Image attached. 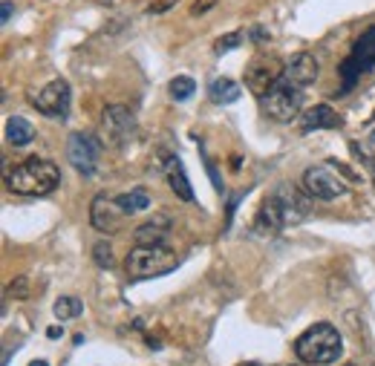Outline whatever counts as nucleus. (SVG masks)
I'll return each mask as SVG.
<instances>
[{"mask_svg":"<svg viewBox=\"0 0 375 366\" xmlns=\"http://www.w3.org/2000/svg\"><path fill=\"white\" fill-rule=\"evenodd\" d=\"M309 211H312V202H309L306 193H300L295 185H286L283 182V185H277L269 193V197H266L254 228L257 231H266V234L269 231H283V228L300 225L303 219L309 216Z\"/></svg>","mask_w":375,"mask_h":366,"instance_id":"obj_1","label":"nucleus"},{"mask_svg":"<svg viewBox=\"0 0 375 366\" xmlns=\"http://www.w3.org/2000/svg\"><path fill=\"white\" fill-rule=\"evenodd\" d=\"M61 185V170L50 159L29 156L6 174V188L17 197H46Z\"/></svg>","mask_w":375,"mask_h":366,"instance_id":"obj_2","label":"nucleus"},{"mask_svg":"<svg viewBox=\"0 0 375 366\" xmlns=\"http://www.w3.org/2000/svg\"><path fill=\"white\" fill-rule=\"evenodd\" d=\"M295 355L306 366H330L344 355V337L332 323H315L295 340Z\"/></svg>","mask_w":375,"mask_h":366,"instance_id":"obj_3","label":"nucleus"},{"mask_svg":"<svg viewBox=\"0 0 375 366\" xmlns=\"http://www.w3.org/2000/svg\"><path fill=\"white\" fill-rule=\"evenodd\" d=\"M176 265H179V257L174 251H168L165 246H136L125 260L130 280L165 277V274L176 272Z\"/></svg>","mask_w":375,"mask_h":366,"instance_id":"obj_4","label":"nucleus"},{"mask_svg":"<svg viewBox=\"0 0 375 366\" xmlns=\"http://www.w3.org/2000/svg\"><path fill=\"white\" fill-rule=\"evenodd\" d=\"M300 107H303V90L289 84L286 78H280L266 95H263V110L271 121L277 125H289L292 118L300 115Z\"/></svg>","mask_w":375,"mask_h":366,"instance_id":"obj_5","label":"nucleus"},{"mask_svg":"<svg viewBox=\"0 0 375 366\" xmlns=\"http://www.w3.org/2000/svg\"><path fill=\"white\" fill-rule=\"evenodd\" d=\"M303 188H306V193L312 199H320V202H332V199L344 197V193L349 190L344 174L332 162L309 167L306 174H303Z\"/></svg>","mask_w":375,"mask_h":366,"instance_id":"obj_6","label":"nucleus"},{"mask_svg":"<svg viewBox=\"0 0 375 366\" xmlns=\"http://www.w3.org/2000/svg\"><path fill=\"white\" fill-rule=\"evenodd\" d=\"M32 107L46 118H61L64 121L69 115V107H73V90H69V84L64 78H55L35 95Z\"/></svg>","mask_w":375,"mask_h":366,"instance_id":"obj_7","label":"nucleus"},{"mask_svg":"<svg viewBox=\"0 0 375 366\" xmlns=\"http://www.w3.org/2000/svg\"><path fill=\"white\" fill-rule=\"evenodd\" d=\"M133 130H136V118H133V113L127 107H122V104L104 107V115H101V139H104V144L125 148V144L133 139Z\"/></svg>","mask_w":375,"mask_h":366,"instance_id":"obj_8","label":"nucleus"},{"mask_svg":"<svg viewBox=\"0 0 375 366\" xmlns=\"http://www.w3.org/2000/svg\"><path fill=\"white\" fill-rule=\"evenodd\" d=\"M99 153H101V141L92 133H73V136H69V141H66V159L84 176L96 174Z\"/></svg>","mask_w":375,"mask_h":366,"instance_id":"obj_9","label":"nucleus"},{"mask_svg":"<svg viewBox=\"0 0 375 366\" xmlns=\"http://www.w3.org/2000/svg\"><path fill=\"white\" fill-rule=\"evenodd\" d=\"M283 66L286 64H280L277 58H269V55H260L251 66H248V72H246V87L254 92V95H263L283 78Z\"/></svg>","mask_w":375,"mask_h":366,"instance_id":"obj_10","label":"nucleus"},{"mask_svg":"<svg viewBox=\"0 0 375 366\" xmlns=\"http://www.w3.org/2000/svg\"><path fill=\"white\" fill-rule=\"evenodd\" d=\"M125 216H127V213L122 211L119 199H115V197H107V193H99V197L92 199V205H90V223H92V228L101 231V234L119 231L122 223H125Z\"/></svg>","mask_w":375,"mask_h":366,"instance_id":"obj_11","label":"nucleus"},{"mask_svg":"<svg viewBox=\"0 0 375 366\" xmlns=\"http://www.w3.org/2000/svg\"><path fill=\"white\" fill-rule=\"evenodd\" d=\"M318 72H320V64H318V58L312 52H297V55H292L286 61L283 78L289 84L300 87V90H306V87H312L318 81Z\"/></svg>","mask_w":375,"mask_h":366,"instance_id":"obj_12","label":"nucleus"},{"mask_svg":"<svg viewBox=\"0 0 375 366\" xmlns=\"http://www.w3.org/2000/svg\"><path fill=\"white\" fill-rule=\"evenodd\" d=\"M159 170L165 174L171 190L176 193L182 202H194V188H191V182H188V176H185V167H182V159L179 156L165 153V164H162Z\"/></svg>","mask_w":375,"mask_h":366,"instance_id":"obj_13","label":"nucleus"},{"mask_svg":"<svg viewBox=\"0 0 375 366\" xmlns=\"http://www.w3.org/2000/svg\"><path fill=\"white\" fill-rule=\"evenodd\" d=\"M168 234H171V216L156 213L153 219H148L145 225H139L133 231V239L136 246H162L168 239Z\"/></svg>","mask_w":375,"mask_h":366,"instance_id":"obj_14","label":"nucleus"},{"mask_svg":"<svg viewBox=\"0 0 375 366\" xmlns=\"http://www.w3.org/2000/svg\"><path fill=\"white\" fill-rule=\"evenodd\" d=\"M341 127V115L330 107V104H318L312 110L303 113L300 118V130L303 133H312V130H335Z\"/></svg>","mask_w":375,"mask_h":366,"instance_id":"obj_15","label":"nucleus"},{"mask_svg":"<svg viewBox=\"0 0 375 366\" xmlns=\"http://www.w3.org/2000/svg\"><path fill=\"white\" fill-rule=\"evenodd\" d=\"M353 61H355L364 72L375 69V27H367V29L361 32V38L355 41V46H353Z\"/></svg>","mask_w":375,"mask_h":366,"instance_id":"obj_16","label":"nucleus"},{"mask_svg":"<svg viewBox=\"0 0 375 366\" xmlns=\"http://www.w3.org/2000/svg\"><path fill=\"white\" fill-rule=\"evenodd\" d=\"M208 95H211V101L214 104H234L243 95V87L234 81V78H214L208 84Z\"/></svg>","mask_w":375,"mask_h":366,"instance_id":"obj_17","label":"nucleus"},{"mask_svg":"<svg viewBox=\"0 0 375 366\" xmlns=\"http://www.w3.org/2000/svg\"><path fill=\"white\" fill-rule=\"evenodd\" d=\"M32 139H35V127L23 115H12L6 121V141L12 144V148H27Z\"/></svg>","mask_w":375,"mask_h":366,"instance_id":"obj_18","label":"nucleus"},{"mask_svg":"<svg viewBox=\"0 0 375 366\" xmlns=\"http://www.w3.org/2000/svg\"><path fill=\"white\" fill-rule=\"evenodd\" d=\"M119 205H122V211L127 213V216H133V213H139V211H148L150 208V197H148V190L145 188H133L130 193H119Z\"/></svg>","mask_w":375,"mask_h":366,"instance_id":"obj_19","label":"nucleus"},{"mask_svg":"<svg viewBox=\"0 0 375 366\" xmlns=\"http://www.w3.org/2000/svg\"><path fill=\"white\" fill-rule=\"evenodd\" d=\"M52 311H55L58 321H73V317H78L84 311V303L78 297H58Z\"/></svg>","mask_w":375,"mask_h":366,"instance_id":"obj_20","label":"nucleus"},{"mask_svg":"<svg viewBox=\"0 0 375 366\" xmlns=\"http://www.w3.org/2000/svg\"><path fill=\"white\" fill-rule=\"evenodd\" d=\"M338 76H341V81H344V87H341V90L346 92V90H353V87H355V81L364 76V69H361V66L353 61V55H349V58H344V61H341V66H338Z\"/></svg>","mask_w":375,"mask_h":366,"instance_id":"obj_21","label":"nucleus"},{"mask_svg":"<svg viewBox=\"0 0 375 366\" xmlns=\"http://www.w3.org/2000/svg\"><path fill=\"white\" fill-rule=\"evenodd\" d=\"M194 92H197V81H194V78L176 76V78L171 81V99H174V101H188Z\"/></svg>","mask_w":375,"mask_h":366,"instance_id":"obj_22","label":"nucleus"},{"mask_svg":"<svg viewBox=\"0 0 375 366\" xmlns=\"http://www.w3.org/2000/svg\"><path fill=\"white\" fill-rule=\"evenodd\" d=\"M349 150H353V156L364 164V170L375 179V159H372V153H369V148H367V141H358V139H349Z\"/></svg>","mask_w":375,"mask_h":366,"instance_id":"obj_23","label":"nucleus"},{"mask_svg":"<svg viewBox=\"0 0 375 366\" xmlns=\"http://www.w3.org/2000/svg\"><path fill=\"white\" fill-rule=\"evenodd\" d=\"M92 260H96L99 268H107V272L115 265V260H113V246H110L107 239H99L96 246H92Z\"/></svg>","mask_w":375,"mask_h":366,"instance_id":"obj_24","label":"nucleus"},{"mask_svg":"<svg viewBox=\"0 0 375 366\" xmlns=\"http://www.w3.org/2000/svg\"><path fill=\"white\" fill-rule=\"evenodd\" d=\"M29 283H32L29 277H15V280L6 286V297H17V300L29 297V291H32V286H29Z\"/></svg>","mask_w":375,"mask_h":366,"instance_id":"obj_25","label":"nucleus"},{"mask_svg":"<svg viewBox=\"0 0 375 366\" xmlns=\"http://www.w3.org/2000/svg\"><path fill=\"white\" fill-rule=\"evenodd\" d=\"M240 43H243V32H228V35H222V38L214 43V52H217V55L231 52V50H237Z\"/></svg>","mask_w":375,"mask_h":366,"instance_id":"obj_26","label":"nucleus"},{"mask_svg":"<svg viewBox=\"0 0 375 366\" xmlns=\"http://www.w3.org/2000/svg\"><path fill=\"white\" fill-rule=\"evenodd\" d=\"M220 3V0H194L191 3V15H205V12H211Z\"/></svg>","mask_w":375,"mask_h":366,"instance_id":"obj_27","label":"nucleus"},{"mask_svg":"<svg viewBox=\"0 0 375 366\" xmlns=\"http://www.w3.org/2000/svg\"><path fill=\"white\" fill-rule=\"evenodd\" d=\"M199 150H202V148H199ZM202 159H205V170H208L211 182H214V188H217V190H222V182H220V176H217V164H214V162H211V159L205 156V150H202Z\"/></svg>","mask_w":375,"mask_h":366,"instance_id":"obj_28","label":"nucleus"},{"mask_svg":"<svg viewBox=\"0 0 375 366\" xmlns=\"http://www.w3.org/2000/svg\"><path fill=\"white\" fill-rule=\"evenodd\" d=\"M171 6H174V0H156V3L148 6V12H150V15H159V12H168Z\"/></svg>","mask_w":375,"mask_h":366,"instance_id":"obj_29","label":"nucleus"},{"mask_svg":"<svg viewBox=\"0 0 375 366\" xmlns=\"http://www.w3.org/2000/svg\"><path fill=\"white\" fill-rule=\"evenodd\" d=\"M9 17H12V3H3V12H0V20L9 23Z\"/></svg>","mask_w":375,"mask_h":366,"instance_id":"obj_30","label":"nucleus"},{"mask_svg":"<svg viewBox=\"0 0 375 366\" xmlns=\"http://www.w3.org/2000/svg\"><path fill=\"white\" fill-rule=\"evenodd\" d=\"M46 337H50V340H58V337H61V329H58V326H52L50 332H46Z\"/></svg>","mask_w":375,"mask_h":366,"instance_id":"obj_31","label":"nucleus"},{"mask_svg":"<svg viewBox=\"0 0 375 366\" xmlns=\"http://www.w3.org/2000/svg\"><path fill=\"white\" fill-rule=\"evenodd\" d=\"M29 366H50V363H46V360H32Z\"/></svg>","mask_w":375,"mask_h":366,"instance_id":"obj_32","label":"nucleus"},{"mask_svg":"<svg viewBox=\"0 0 375 366\" xmlns=\"http://www.w3.org/2000/svg\"><path fill=\"white\" fill-rule=\"evenodd\" d=\"M240 366H260V363H240Z\"/></svg>","mask_w":375,"mask_h":366,"instance_id":"obj_33","label":"nucleus"}]
</instances>
